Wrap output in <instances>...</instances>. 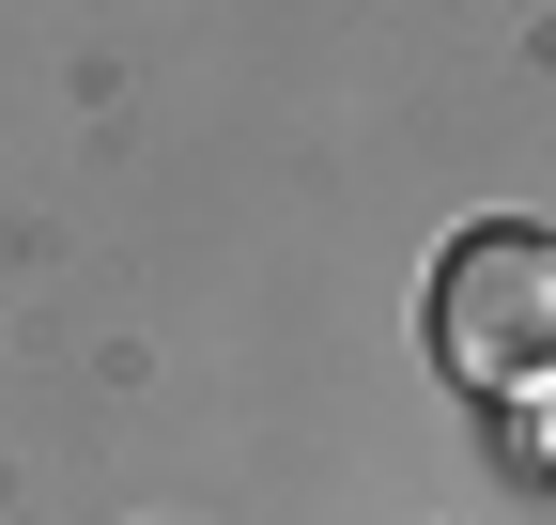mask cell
Returning a JSON list of instances; mask_svg holds the SVG:
<instances>
[{"instance_id":"1","label":"cell","mask_w":556,"mask_h":525,"mask_svg":"<svg viewBox=\"0 0 556 525\" xmlns=\"http://www.w3.org/2000/svg\"><path fill=\"white\" fill-rule=\"evenodd\" d=\"M433 356L464 386H495V402H526V386H556V232L495 217L464 232L433 262Z\"/></svg>"}]
</instances>
